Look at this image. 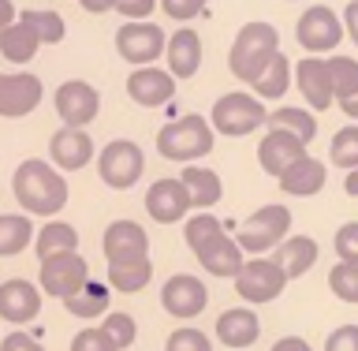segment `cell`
<instances>
[{
	"mask_svg": "<svg viewBox=\"0 0 358 351\" xmlns=\"http://www.w3.org/2000/svg\"><path fill=\"white\" fill-rule=\"evenodd\" d=\"M11 191L27 217H52L67 206V176H60V168L49 161H22L11 176Z\"/></svg>",
	"mask_w": 358,
	"mask_h": 351,
	"instance_id": "6da1fadb",
	"label": "cell"
},
{
	"mask_svg": "<svg viewBox=\"0 0 358 351\" xmlns=\"http://www.w3.org/2000/svg\"><path fill=\"white\" fill-rule=\"evenodd\" d=\"M183 240L201 262V269H209L213 277H235L243 269V251L239 243L224 232V224L213 213H194L183 224Z\"/></svg>",
	"mask_w": 358,
	"mask_h": 351,
	"instance_id": "7a4b0ae2",
	"label": "cell"
},
{
	"mask_svg": "<svg viewBox=\"0 0 358 351\" xmlns=\"http://www.w3.org/2000/svg\"><path fill=\"white\" fill-rule=\"evenodd\" d=\"M273 53H280V30L273 22H246L239 30V38H235V45H231L228 67H231L235 78L254 83V78L268 67Z\"/></svg>",
	"mask_w": 358,
	"mask_h": 351,
	"instance_id": "3957f363",
	"label": "cell"
},
{
	"mask_svg": "<svg viewBox=\"0 0 358 351\" xmlns=\"http://www.w3.org/2000/svg\"><path fill=\"white\" fill-rule=\"evenodd\" d=\"M157 150L168 161H198L213 150V128L206 116L190 112V116H179L172 123H164L161 135H157Z\"/></svg>",
	"mask_w": 358,
	"mask_h": 351,
	"instance_id": "277c9868",
	"label": "cell"
},
{
	"mask_svg": "<svg viewBox=\"0 0 358 351\" xmlns=\"http://www.w3.org/2000/svg\"><path fill=\"white\" fill-rule=\"evenodd\" d=\"M287 232H291V213L287 206H276V202H268V206L262 209H254L250 217L243 221V228H239V251H250L262 258L265 251H273V247H280L287 240Z\"/></svg>",
	"mask_w": 358,
	"mask_h": 351,
	"instance_id": "5b68a950",
	"label": "cell"
},
{
	"mask_svg": "<svg viewBox=\"0 0 358 351\" xmlns=\"http://www.w3.org/2000/svg\"><path fill=\"white\" fill-rule=\"evenodd\" d=\"M265 120H268V112L262 105V97H254V94H224L209 112L213 131L231 135V139H243V135L265 128Z\"/></svg>",
	"mask_w": 358,
	"mask_h": 351,
	"instance_id": "8992f818",
	"label": "cell"
},
{
	"mask_svg": "<svg viewBox=\"0 0 358 351\" xmlns=\"http://www.w3.org/2000/svg\"><path fill=\"white\" fill-rule=\"evenodd\" d=\"M142 168H145V157H142V150L131 139H112L105 150H101V157H97V172H101V179H105L112 191L134 187L138 176H142Z\"/></svg>",
	"mask_w": 358,
	"mask_h": 351,
	"instance_id": "52a82bcc",
	"label": "cell"
},
{
	"mask_svg": "<svg viewBox=\"0 0 358 351\" xmlns=\"http://www.w3.org/2000/svg\"><path fill=\"white\" fill-rule=\"evenodd\" d=\"M235 288L246 303H273L284 296L287 288V273L280 269L273 258H250L243 262V269L235 273Z\"/></svg>",
	"mask_w": 358,
	"mask_h": 351,
	"instance_id": "ba28073f",
	"label": "cell"
},
{
	"mask_svg": "<svg viewBox=\"0 0 358 351\" xmlns=\"http://www.w3.org/2000/svg\"><path fill=\"white\" fill-rule=\"evenodd\" d=\"M295 41L306 53H329L343 41V19H336L332 8L313 4V8L302 11L299 22H295Z\"/></svg>",
	"mask_w": 358,
	"mask_h": 351,
	"instance_id": "9c48e42d",
	"label": "cell"
},
{
	"mask_svg": "<svg viewBox=\"0 0 358 351\" xmlns=\"http://www.w3.org/2000/svg\"><path fill=\"white\" fill-rule=\"evenodd\" d=\"M41 291L45 296H56V299H67V296H75L78 288L90 280V266H86V258L71 251V254H52V258H45L41 262Z\"/></svg>",
	"mask_w": 358,
	"mask_h": 351,
	"instance_id": "30bf717a",
	"label": "cell"
},
{
	"mask_svg": "<svg viewBox=\"0 0 358 351\" xmlns=\"http://www.w3.org/2000/svg\"><path fill=\"white\" fill-rule=\"evenodd\" d=\"M164 41H168L164 30L153 27V22H145V19L127 22V27L116 30V53L134 67H145V64H153L157 56H164Z\"/></svg>",
	"mask_w": 358,
	"mask_h": 351,
	"instance_id": "8fae6325",
	"label": "cell"
},
{
	"mask_svg": "<svg viewBox=\"0 0 358 351\" xmlns=\"http://www.w3.org/2000/svg\"><path fill=\"white\" fill-rule=\"evenodd\" d=\"M97 109H101L97 86L83 83V78H71L56 90V116L64 120V128H90L97 120Z\"/></svg>",
	"mask_w": 358,
	"mask_h": 351,
	"instance_id": "7c38bea8",
	"label": "cell"
},
{
	"mask_svg": "<svg viewBox=\"0 0 358 351\" xmlns=\"http://www.w3.org/2000/svg\"><path fill=\"white\" fill-rule=\"evenodd\" d=\"M105 258L108 266H120V262H142V258H150V235L138 221H112L105 228Z\"/></svg>",
	"mask_w": 358,
	"mask_h": 351,
	"instance_id": "4fadbf2b",
	"label": "cell"
},
{
	"mask_svg": "<svg viewBox=\"0 0 358 351\" xmlns=\"http://www.w3.org/2000/svg\"><path fill=\"white\" fill-rule=\"evenodd\" d=\"M161 303H164V310L172 314V318L190 322V318H198V314L206 310L209 291H206V284H201L198 277L176 273V277H168V284H164V291H161Z\"/></svg>",
	"mask_w": 358,
	"mask_h": 351,
	"instance_id": "5bb4252c",
	"label": "cell"
},
{
	"mask_svg": "<svg viewBox=\"0 0 358 351\" xmlns=\"http://www.w3.org/2000/svg\"><path fill=\"white\" fill-rule=\"evenodd\" d=\"M291 75H295L299 94L306 97V105H310L313 112H324V109L336 101L329 60H321V56H306V60H299L295 67H291Z\"/></svg>",
	"mask_w": 358,
	"mask_h": 351,
	"instance_id": "9a60e30c",
	"label": "cell"
},
{
	"mask_svg": "<svg viewBox=\"0 0 358 351\" xmlns=\"http://www.w3.org/2000/svg\"><path fill=\"white\" fill-rule=\"evenodd\" d=\"M41 314V288L22 277H11L0 284V318L8 325H27Z\"/></svg>",
	"mask_w": 358,
	"mask_h": 351,
	"instance_id": "2e32d148",
	"label": "cell"
},
{
	"mask_svg": "<svg viewBox=\"0 0 358 351\" xmlns=\"http://www.w3.org/2000/svg\"><path fill=\"white\" fill-rule=\"evenodd\" d=\"M299 157H306V142L295 139L291 131H276V128H268L265 131V139L257 142V165L265 168L268 176H284L291 165L299 161Z\"/></svg>",
	"mask_w": 358,
	"mask_h": 351,
	"instance_id": "e0dca14e",
	"label": "cell"
},
{
	"mask_svg": "<svg viewBox=\"0 0 358 351\" xmlns=\"http://www.w3.org/2000/svg\"><path fill=\"white\" fill-rule=\"evenodd\" d=\"M41 105V78L30 71L0 75V116L19 120Z\"/></svg>",
	"mask_w": 358,
	"mask_h": 351,
	"instance_id": "ac0fdd59",
	"label": "cell"
},
{
	"mask_svg": "<svg viewBox=\"0 0 358 351\" xmlns=\"http://www.w3.org/2000/svg\"><path fill=\"white\" fill-rule=\"evenodd\" d=\"M127 94L134 105L142 109H157V105H168V101L176 97V78L161 71V67L145 64V67H134L127 75Z\"/></svg>",
	"mask_w": 358,
	"mask_h": 351,
	"instance_id": "d6986e66",
	"label": "cell"
},
{
	"mask_svg": "<svg viewBox=\"0 0 358 351\" xmlns=\"http://www.w3.org/2000/svg\"><path fill=\"white\" fill-rule=\"evenodd\" d=\"M145 213L157 224H176L190 213V195L179 179H157V184L145 191Z\"/></svg>",
	"mask_w": 358,
	"mask_h": 351,
	"instance_id": "ffe728a7",
	"label": "cell"
},
{
	"mask_svg": "<svg viewBox=\"0 0 358 351\" xmlns=\"http://www.w3.org/2000/svg\"><path fill=\"white\" fill-rule=\"evenodd\" d=\"M49 157H52V168H60V172H75V168L90 165L94 142H90L86 128H60L49 139Z\"/></svg>",
	"mask_w": 358,
	"mask_h": 351,
	"instance_id": "44dd1931",
	"label": "cell"
},
{
	"mask_svg": "<svg viewBox=\"0 0 358 351\" xmlns=\"http://www.w3.org/2000/svg\"><path fill=\"white\" fill-rule=\"evenodd\" d=\"M164 60H168V75L172 78L198 75V67H201V38H198V30L179 27L172 38L164 41Z\"/></svg>",
	"mask_w": 358,
	"mask_h": 351,
	"instance_id": "7402d4cb",
	"label": "cell"
},
{
	"mask_svg": "<svg viewBox=\"0 0 358 351\" xmlns=\"http://www.w3.org/2000/svg\"><path fill=\"white\" fill-rule=\"evenodd\" d=\"M257 336H262V322H257V314L246 310V307H231L217 318V340L235 347V351L257 344Z\"/></svg>",
	"mask_w": 358,
	"mask_h": 351,
	"instance_id": "603a6c76",
	"label": "cell"
},
{
	"mask_svg": "<svg viewBox=\"0 0 358 351\" xmlns=\"http://www.w3.org/2000/svg\"><path fill=\"white\" fill-rule=\"evenodd\" d=\"M329 71H332L336 105L343 109V116L358 120V60H351V56H332Z\"/></svg>",
	"mask_w": 358,
	"mask_h": 351,
	"instance_id": "cb8c5ba5",
	"label": "cell"
},
{
	"mask_svg": "<svg viewBox=\"0 0 358 351\" xmlns=\"http://www.w3.org/2000/svg\"><path fill=\"white\" fill-rule=\"evenodd\" d=\"M273 262L287 273V280H299L302 273H310L317 266V243L310 235H291V240H284L276 247Z\"/></svg>",
	"mask_w": 358,
	"mask_h": 351,
	"instance_id": "d4e9b609",
	"label": "cell"
},
{
	"mask_svg": "<svg viewBox=\"0 0 358 351\" xmlns=\"http://www.w3.org/2000/svg\"><path fill=\"white\" fill-rule=\"evenodd\" d=\"M179 184L187 187L190 195V209H201L209 213V206H217L224 187H220V176L213 172V168H198V165H187L183 176H179Z\"/></svg>",
	"mask_w": 358,
	"mask_h": 351,
	"instance_id": "484cf974",
	"label": "cell"
},
{
	"mask_svg": "<svg viewBox=\"0 0 358 351\" xmlns=\"http://www.w3.org/2000/svg\"><path fill=\"white\" fill-rule=\"evenodd\" d=\"M321 187H324V165L317 161V157H310V153L299 157V161L280 176V191H284V195L310 198V195H317Z\"/></svg>",
	"mask_w": 358,
	"mask_h": 351,
	"instance_id": "4316f807",
	"label": "cell"
},
{
	"mask_svg": "<svg viewBox=\"0 0 358 351\" xmlns=\"http://www.w3.org/2000/svg\"><path fill=\"white\" fill-rule=\"evenodd\" d=\"M64 307H67V314H71V318H83V322L101 318V314H108V288L97 284V280H86V284L78 288L75 296L64 299Z\"/></svg>",
	"mask_w": 358,
	"mask_h": 351,
	"instance_id": "83f0119b",
	"label": "cell"
},
{
	"mask_svg": "<svg viewBox=\"0 0 358 351\" xmlns=\"http://www.w3.org/2000/svg\"><path fill=\"white\" fill-rule=\"evenodd\" d=\"M38 49H41V38L34 34L30 22H22V19L15 15V22H11L8 34H4V41H0V53H4L11 64H30Z\"/></svg>",
	"mask_w": 358,
	"mask_h": 351,
	"instance_id": "f1b7e54d",
	"label": "cell"
},
{
	"mask_svg": "<svg viewBox=\"0 0 358 351\" xmlns=\"http://www.w3.org/2000/svg\"><path fill=\"white\" fill-rule=\"evenodd\" d=\"M34 251H38L41 262L52 254H71V251H78V232L64 221H49L38 235H34Z\"/></svg>",
	"mask_w": 358,
	"mask_h": 351,
	"instance_id": "f546056e",
	"label": "cell"
},
{
	"mask_svg": "<svg viewBox=\"0 0 358 351\" xmlns=\"http://www.w3.org/2000/svg\"><path fill=\"white\" fill-rule=\"evenodd\" d=\"M34 224L27 213H0V258L22 254L34 240Z\"/></svg>",
	"mask_w": 358,
	"mask_h": 351,
	"instance_id": "4dcf8cb0",
	"label": "cell"
},
{
	"mask_svg": "<svg viewBox=\"0 0 358 351\" xmlns=\"http://www.w3.org/2000/svg\"><path fill=\"white\" fill-rule=\"evenodd\" d=\"M250 86L257 90V97H265V101L284 97V94H287V86H291V64H287V56H284V53H273L268 67L254 78Z\"/></svg>",
	"mask_w": 358,
	"mask_h": 351,
	"instance_id": "1f68e13d",
	"label": "cell"
},
{
	"mask_svg": "<svg viewBox=\"0 0 358 351\" xmlns=\"http://www.w3.org/2000/svg\"><path fill=\"white\" fill-rule=\"evenodd\" d=\"M268 128H276V131H291V135H295V139H302V142H313V139H317V120H313L310 116V112L306 109H276V112H268Z\"/></svg>",
	"mask_w": 358,
	"mask_h": 351,
	"instance_id": "d6a6232c",
	"label": "cell"
},
{
	"mask_svg": "<svg viewBox=\"0 0 358 351\" xmlns=\"http://www.w3.org/2000/svg\"><path fill=\"white\" fill-rule=\"evenodd\" d=\"M153 277V262L142 258V262H120V266H108V284L120 288V291H142Z\"/></svg>",
	"mask_w": 358,
	"mask_h": 351,
	"instance_id": "836d02e7",
	"label": "cell"
},
{
	"mask_svg": "<svg viewBox=\"0 0 358 351\" xmlns=\"http://www.w3.org/2000/svg\"><path fill=\"white\" fill-rule=\"evenodd\" d=\"M329 161L343 172L358 168V123H347L332 135V146H329Z\"/></svg>",
	"mask_w": 358,
	"mask_h": 351,
	"instance_id": "e575fe53",
	"label": "cell"
},
{
	"mask_svg": "<svg viewBox=\"0 0 358 351\" xmlns=\"http://www.w3.org/2000/svg\"><path fill=\"white\" fill-rule=\"evenodd\" d=\"M19 19H22V22H30L34 34L41 38V45H60V41H64V34H67L64 19L56 15V11H22Z\"/></svg>",
	"mask_w": 358,
	"mask_h": 351,
	"instance_id": "d590c367",
	"label": "cell"
},
{
	"mask_svg": "<svg viewBox=\"0 0 358 351\" xmlns=\"http://www.w3.org/2000/svg\"><path fill=\"white\" fill-rule=\"evenodd\" d=\"M329 288H332V296H340L343 303H358V266H332V273H329Z\"/></svg>",
	"mask_w": 358,
	"mask_h": 351,
	"instance_id": "8d00e7d4",
	"label": "cell"
},
{
	"mask_svg": "<svg viewBox=\"0 0 358 351\" xmlns=\"http://www.w3.org/2000/svg\"><path fill=\"white\" fill-rule=\"evenodd\" d=\"M108 336H112V344L116 347H131L134 344V336H138V329H134V318L131 314H105V325H101Z\"/></svg>",
	"mask_w": 358,
	"mask_h": 351,
	"instance_id": "74e56055",
	"label": "cell"
},
{
	"mask_svg": "<svg viewBox=\"0 0 358 351\" xmlns=\"http://www.w3.org/2000/svg\"><path fill=\"white\" fill-rule=\"evenodd\" d=\"M164 351H213L209 336L201 329H190V325H183V329H176L172 336H168Z\"/></svg>",
	"mask_w": 358,
	"mask_h": 351,
	"instance_id": "f35d334b",
	"label": "cell"
},
{
	"mask_svg": "<svg viewBox=\"0 0 358 351\" xmlns=\"http://www.w3.org/2000/svg\"><path fill=\"white\" fill-rule=\"evenodd\" d=\"M336 254H340V262L358 266V221L340 224V232H336Z\"/></svg>",
	"mask_w": 358,
	"mask_h": 351,
	"instance_id": "ab89813d",
	"label": "cell"
},
{
	"mask_svg": "<svg viewBox=\"0 0 358 351\" xmlns=\"http://www.w3.org/2000/svg\"><path fill=\"white\" fill-rule=\"evenodd\" d=\"M71 351H120V347L112 344V336L105 329H83V333H75Z\"/></svg>",
	"mask_w": 358,
	"mask_h": 351,
	"instance_id": "60d3db41",
	"label": "cell"
},
{
	"mask_svg": "<svg viewBox=\"0 0 358 351\" xmlns=\"http://www.w3.org/2000/svg\"><path fill=\"white\" fill-rule=\"evenodd\" d=\"M161 8L168 11V19H179V22L206 15V0H161Z\"/></svg>",
	"mask_w": 358,
	"mask_h": 351,
	"instance_id": "b9f144b4",
	"label": "cell"
},
{
	"mask_svg": "<svg viewBox=\"0 0 358 351\" xmlns=\"http://www.w3.org/2000/svg\"><path fill=\"white\" fill-rule=\"evenodd\" d=\"M324 351H358V325H340L329 333Z\"/></svg>",
	"mask_w": 358,
	"mask_h": 351,
	"instance_id": "7bdbcfd3",
	"label": "cell"
},
{
	"mask_svg": "<svg viewBox=\"0 0 358 351\" xmlns=\"http://www.w3.org/2000/svg\"><path fill=\"white\" fill-rule=\"evenodd\" d=\"M153 8H157V0H116V11H120L123 19H131V22L145 19Z\"/></svg>",
	"mask_w": 358,
	"mask_h": 351,
	"instance_id": "ee69618b",
	"label": "cell"
},
{
	"mask_svg": "<svg viewBox=\"0 0 358 351\" xmlns=\"http://www.w3.org/2000/svg\"><path fill=\"white\" fill-rule=\"evenodd\" d=\"M0 351H45L38 340H34L30 333H22V329H15V333H8L4 336V344H0Z\"/></svg>",
	"mask_w": 358,
	"mask_h": 351,
	"instance_id": "f6af8a7d",
	"label": "cell"
},
{
	"mask_svg": "<svg viewBox=\"0 0 358 351\" xmlns=\"http://www.w3.org/2000/svg\"><path fill=\"white\" fill-rule=\"evenodd\" d=\"M343 34H351V41L358 45V0H351L343 11Z\"/></svg>",
	"mask_w": 358,
	"mask_h": 351,
	"instance_id": "bcb514c9",
	"label": "cell"
},
{
	"mask_svg": "<svg viewBox=\"0 0 358 351\" xmlns=\"http://www.w3.org/2000/svg\"><path fill=\"white\" fill-rule=\"evenodd\" d=\"M11 22H15V4H11V0H0V41H4Z\"/></svg>",
	"mask_w": 358,
	"mask_h": 351,
	"instance_id": "7dc6e473",
	"label": "cell"
},
{
	"mask_svg": "<svg viewBox=\"0 0 358 351\" xmlns=\"http://www.w3.org/2000/svg\"><path fill=\"white\" fill-rule=\"evenodd\" d=\"M273 351H310V344L302 336H284V340L273 344Z\"/></svg>",
	"mask_w": 358,
	"mask_h": 351,
	"instance_id": "c3c4849f",
	"label": "cell"
},
{
	"mask_svg": "<svg viewBox=\"0 0 358 351\" xmlns=\"http://www.w3.org/2000/svg\"><path fill=\"white\" fill-rule=\"evenodd\" d=\"M86 11H94V15H105V11H112L116 8V0H78Z\"/></svg>",
	"mask_w": 358,
	"mask_h": 351,
	"instance_id": "681fc988",
	"label": "cell"
},
{
	"mask_svg": "<svg viewBox=\"0 0 358 351\" xmlns=\"http://www.w3.org/2000/svg\"><path fill=\"white\" fill-rule=\"evenodd\" d=\"M343 191L351 198H358V168H351V172H347V179H343Z\"/></svg>",
	"mask_w": 358,
	"mask_h": 351,
	"instance_id": "f907efd6",
	"label": "cell"
}]
</instances>
